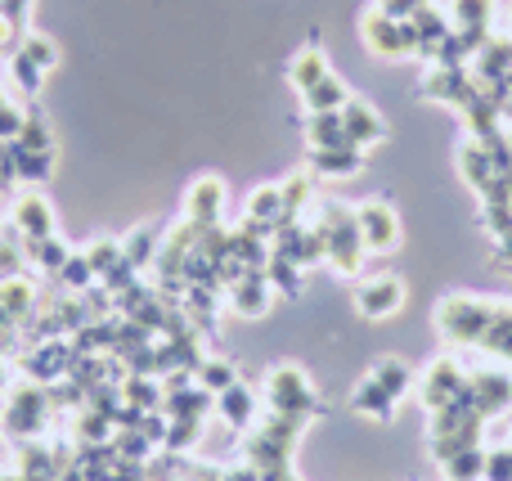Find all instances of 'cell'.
I'll use <instances>...</instances> for the list:
<instances>
[{"label": "cell", "instance_id": "obj_1", "mask_svg": "<svg viewBox=\"0 0 512 481\" xmlns=\"http://www.w3.org/2000/svg\"><path fill=\"white\" fill-rule=\"evenodd\" d=\"M310 225L319 230L324 239V261L337 270V275H360L364 266V239H360V221H355V207L346 203H319L315 216H306Z\"/></svg>", "mask_w": 512, "mask_h": 481}, {"label": "cell", "instance_id": "obj_2", "mask_svg": "<svg viewBox=\"0 0 512 481\" xmlns=\"http://www.w3.org/2000/svg\"><path fill=\"white\" fill-rule=\"evenodd\" d=\"M54 414V401H50V387L41 383H18L14 392L5 396V405H0V428H5L9 441H41L45 423H50Z\"/></svg>", "mask_w": 512, "mask_h": 481}, {"label": "cell", "instance_id": "obj_3", "mask_svg": "<svg viewBox=\"0 0 512 481\" xmlns=\"http://www.w3.org/2000/svg\"><path fill=\"white\" fill-rule=\"evenodd\" d=\"M490 320H495V302L477 293H450L436 306V329L445 342H459V347H477L486 338Z\"/></svg>", "mask_w": 512, "mask_h": 481}, {"label": "cell", "instance_id": "obj_4", "mask_svg": "<svg viewBox=\"0 0 512 481\" xmlns=\"http://www.w3.org/2000/svg\"><path fill=\"white\" fill-rule=\"evenodd\" d=\"M265 405L270 414H288V419H310L319 410V396L310 387L306 369L301 365H279L265 378Z\"/></svg>", "mask_w": 512, "mask_h": 481}, {"label": "cell", "instance_id": "obj_5", "mask_svg": "<svg viewBox=\"0 0 512 481\" xmlns=\"http://www.w3.org/2000/svg\"><path fill=\"white\" fill-rule=\"evenodd\" d=\"M360 36L364 45H369V54H378V59H418V32L414 23H400V18H387L378 5L364 9L360 18Z\"/></svg>", "mask_w": 512, "mask_h": 481}, {"label": "cell", "instance_id": "obj_6", "mask_svg": "<svg viewBox=\"0 0 512 481\" xmlns=\"http://www.w3.org/2000/svg\"><path fill=\"white\" fill-rule=\"evenodd\" d=\"M468 378L472 374H463V365L454 356L432 360V365L423 369V383H418V401H423V410L436 414V410H445V405H454L463 392H468Z\"/></svg>", "mask_w": 512, "mask_h": 481}, {"label": "cell", "instance_id": "obj_7", "mask_svg": "<svg viewBox=\"0 0 512 481\" xmlns=\"http://www.w3.org/2000/svg\"><path fill=\"white\" fill-rule=\"evenodd\" d=\"M355 311L364 315V320H391V315H400V306H405V279L400 275H369L355 284Z\"/></svg>", "mask_w": 512, "mask_h": 481}, {"label": "cell", "instance_id": "obj_8", "mask_svg": "<svg viewBox=\"0 0 512 481\" xmlns=\"http://www.w3.org/2000/svg\"><path fill=\"white\" fill-rule=\"evenodd\" d=\"M423 95H432V99H441V104H450V108H468V104H477L481 99V81H477V72L472 68H441V63H432L427 68V77H423Z\"/></svg>", "mask_w": 512, "mask_h": 481}, {"label": "cell", "instance_id": "obj_9", "mask_svg": "<svg viewBox=\"0 0 512 481\" xmlns=\"http://www.w3.org/2000/svg\"><path fill=\"white\" fill-rule=\"evenodd\" d=\"M355 221H360V239L369 252H396L400 248V216L391 203L369 198V203L355 207Z\"/></svg>", "mask_w": 512, "mask_h": 481}, {"label": "cell", "instance_id": "obj_10", "mask_svg": "<svg viewBox=\"0 0 512 481\" xmlns=\"http://www.w3.org/2000/svg\"><path fill=\"white\" fill-rule=\"evenodd\" d=\"M221 207H225V180L221 176H198L185 194V221H194L198 230L221 225Z\"/></svg>", "mask_w": 512, "mask_h": 481}, {"label": "cell", "instance_id": "obj_11", "mask_svg": "<svg viewBox=\"0 0 512 481\" xmlns=\"http://www.w3.org/2000/svg\"><path fill=\"white\" fill-rule=\"evenodd\" d=\"M279 221H283V194H279V185H256L252 194H248V207H243V230L270 243L274 239V225H279Z\"/></svg>", "mask_w": 512, "mask_h": 481}, {"label": "cell", "instance_id": "obj_12", "mask_svg": "<svg viewBox=\"0 0 512 481\" xmlns=\"http://www.w3.org/2000/svg\"><path fill=\"white\" fill-rule=\"evenodd\" d=\"M9 225L23 234V243H36V239H50V234H59V230H54L50 203H45L41 194H18L14 203H9Z\"/></svg>", "mask_w": 512, "mask_h": 481}, {"label": "cell", "instance_id": "obj_13", "mask_svg": "<svg viewBox=\"0 0 512 481\" xmlns=\"http://www.w3.org/2000/svg\"><path fill=\"white\" fill-rule=\"evenodd\" d=\"M468 392H472V405H477L481 419H499L512 405V378L499 374V369H477V374L468 378Z\"/></svg>", "mask_w": 512, "mask_h": 481}, {"label": "cell", "instance_id": "obj_14", "mask_svg": "<svg viewBox=\"0 0 512 481\" xmlns=\"http://www.w3.org/2000/svg\"><path fill=\"white\" fill-rule=\"evenodd\" d=\"M342 126H346V140H351L360 153L387 140V122L378 117V108L364 104V99H355V95L346 99V108H342Z\"/></svg>", "mask_w": 512, "mask_h": 481}, {"label": "cell", "instance_id": "obj_15", "mask_svg": "<svg viewBox=\"0 0 512 481\" xmlns=\"http://www.w3.org/2000/svg\"><path fill=\"white\" fill-rule=\"evenodd\" d=\"M230 293V311L234 315H243V320H256V315H265L270 311V302H274V288H270V279H265V270H252V275H243L234 288H225Z\"/></svg>", "mask_w": 512, "mask_h": 481}, {"label": "cell", "instance_id": "obj_16", "mask_svg": "<svg viewBox=\"0 0 512 481\" xmlns=\"http://www.w3.org/2000/svg\"><path fill=\"white\" fill-rule=\"evenodd\" d=\"M409 23H414V32H418V59L432 63L436 50H441V41L454 32L450 14H445V9H436V5H427V9H418Z\"/></svg>", "mask_w": 512, "mask_h": 481}, {"label": "cell", "instance_id": "obj_17", "mask_svg": "<svg viewBox=\"0 0 512 481\" xmlns=\"http://www.w3.org/2000/svg\"><path fill=\"white\" fill-rule=\"evenodd\" d=\"M324 77H333V68H328V54L319 50V45H306V50L292 54L288 63V81L297 95H306V90H315Z\"/></svg>", "mask_w": 512, "mask_h": 481}, {"label": "cell", "instance_id": "obj_18", "mask_svg": "<svg viewBox=\"0 0 512 481\" xmlns=\"http://www.w3.org/2000/svg\"><path fill=\"white\" fill-rule=\"evenodd\" d=\"M0 311H5L9 320L23 329V324L36 315V288H32V279H27V275L0 279Z\"/></svg>", "mask_w": 512, "mask_h": 481}, {"label": "cell", "instance_id": "obj_19", "mask_svg": "<svg viewBox=\"0 0 512 481\" xmlns=\"http://www.w3.org/2000/svg\"><path fill=\"white\" fill-rule=\"evenodd\" d=\"M459 171H463V185H468V189H472V194H477V198L486 194V189H490V185H495V180H499L495 162H490V153L481 149L477 140H468V144H463V149H459Z\"/></svg>", "mask_w": 512, "mask_h": 481}, {"label": "cell", "instance_id": "obj_20", "mask_svg": "<svg viewBox=\"0 0 512 481\" xmlns=\"http://www.w3.org/2000/svg\"><path fill=\"white\" fill-rule=\"evenodd\" d=\"M396 405H400V401H396V396H391L373 374L351 392V410L364 414V419H378V423H382V419H391V414H396Z\"/></svg>", "mask_w": 512, "mask_h": 481}, {"label": "cell", "instance_id": "obj_21", "mask_svg": "<svg viewBox=\"0 0 512 481\" xmlns=\"http://www.w3.org/2000/svg\"><path fill=\"white\" fill-rule=\"evenodd\" d=\"M364 167L360 149H310V176H333V180H351Z\"/></svg>", "mask_w": 512, "mask_h": 481}, {"label": "cell", "instance_id": "obj_22", "mask_svg": "<svg viewBox=\"0 0 512 481\" xmlns=\"http://www.w3.org/2000/svg\"><path fill=\"white\" fill-rule=\"evenodd\" d=\"M216 414H221L230 428H252L256 423V392L252 387H243V383L225 387V392L216 396Z\"/></svg>", "mask_w": 512, "mask_h": 481}, {"label": "cell", "instance_id": "obj_23", "mask_svg": "<svg viewBox=\"0 0 512 481\" xmlns=\"http://www.w3.org/2000/svg\"><path fill=\"white\" fill-rule=\"evenodd\" d=\"M306 140H310V149H355L346 140L342 113H306Z\"/></svg>", "mask_w": 512, "mask_h": 481}, {"label": "cell", "instance_id": "obj_24", "mask_svg": "<svg viewBox=\"0 0 512 481\" xmlns=\"http://www.w3.org/2000/svg\"><path fill=\"white\" fill-rule=\"evenodd\" d=\"M68 257H72V248L59 239V234H50V239H36V243H27V261H32V270H36V275H50V279H59V270L68 266Z\"/></svg>", "mask_w": 512, "mask_h": 481}, {"label": "cell", "instance_id": "obj_25", "mask_svg": "<svg viewBox=\"0 0 512 481\" xmlns=\"http://www.w3.org/2000/svg\"><path fill=\"white\" fill-rule=\"evenodd\" d=\"M508 68H512V36H490L486 50L472 59V72L481 81H504Z\"/></svg>", "mask_w": 512, "mask_h": 481}, {"label": "cell", "instance_id": "obj_26", "mask_svg": "<svg viewBox=\"0 0 512 481\" xmlns=\"http://www.w3.org/2000/svg\"><path fill=\"white\" fill-rule=\"evenodd\" d=\"M306 113H342L346 99H351V90H346L342 77H324L315 90H306Z\"/></svg>", "mask_w": 512, "mask_h": 481}, {"label": "cell", "instance_id": "obj_27", "mask_svg": "<svg viewBox=\"0 0 512 481\" xmlns=\"http://www.w3.org/2000/svg\"><path fill=\"white\" fill-rule=\"evenodd\" d=\"M279 194H283V221H306L310 194H315V185H310V171H297V176H288L279 185Z\"/></svg>", "mask_w": 512, "mask_h": 481}, {"label": "cell", "instance_id": "obj_28", "mask_svg": "<svg viewBox=\"0 0 512 481\" xmlns=\"http://www.w3.org/2000/svg\"><path fill=\"white\" fill-rule=\"evenodd\" d=\"M158 248H162V230H153V225H144V230H135L131 239H122V257L131 261L135 270L153 266V261H158Z\"/></svg>", "mask_w": 512, "mask_h": 481}, {"label": "cell", "instance_id": "obj_29", "mask_svg": "<svg viewBox=\"0 0 512 481\" xmlns=\"http://www.w3.org/2000/svg\"><path fill=\"white\" fill-rule=\"evenodd\" d=\"M373 378H378V383L387 387V392L396 396V401H405L409 387H414V369H409L400 356H382L378 365H373Z\"/></svg>", "mask_w": 512, "mask_h": 481}, {"label": "cell", "instance_id": "obj_30", "mask_svg": "<svg viewBox=\"0 0 512 481\" xmlns=\"http://www.w3.org/2000/svg\"><path fill=\"white\" fill-rule=\"evenodd\" d=\"M122 401L131 405V410H140V414H153V410H162V387L153 383V378H144V374H131L122 383Z\"/></svg>", "mask_w": 512, "mask_h": 481}, {"label": "cell", "instance_id": "obj_31", "mask_svg": "<svg viewBox=\"0 0 512 481\" xmlns=\"http://www.w3.org/2000/svg\"><path fill=\"white\" fill-rule=\"evenodd\" d=\"M194 383H198V387H207L212 396H221L225 387L239 383V369H234L230 360H221V356H203V365H198Z\"/></svg>", "mask_w": 512, "mask_h": 481}, {"label": "cell", "instance_id": "obj_32", "mask_svg": "<svg viewBox=\"0 0 512 481\" xmlns=\"http://www.w3.org/2000/svg\"><path fill=\"white\" fill-rule=\"evenodd\" d=\"M54 176V153H27L14 144V180L23 185H41V180Z\"/></svg>", "mask_w": 512, "mask_h": 481}, {"label": "cell", "instance_id": "obj_33", "mask_svg": "<svg viewBox=\"0 0 512 481\" xmlns=\"http://www.w3.org/2000/svg\"><path fill=\"white\" fill-rule=\"evenodd\" d=\"M5 68H9V81H14V86H18V95H23V99H36V95H41V86H45V72L41 68H36V63L32 59H23V54H9V59H5Z\"/></svg>", "mask_w": 512, "mask_h": 481}, {"label": "cell", "instance_id": "obj_34", "mask_svg": "<svg viewBox=\"0 0 512 481\" xmlns=\"http://www.w3.org/2000/svg\"><path fill=\"white\" fill-rule=\"evenodd\" d=\"M265 279H270V288L279 297H297L301 293V266H297V261H288V257H279V252H270Z\"/></svg>", "mask_w": 512, "mask_h": 481}, {"label": "cell", "instance_id": "obj_35", "mask_svg": "<svg viewBox=\"0 0 512 481\" xmlns=\"http://www.w3.org/2000/svg\"><path fill=\"white\" fill-rule=\"evenodd\" d=\"M445 14L454 27H490L495 23V0H450Z\"/></svg>", "mask_w": 512, "mask_h": 481}, {"label": "cell", "instance_id": "obj_36", "mask_svg": "<svg viewBox=\"0 0 512 481\" xmlns=\"http://www.w3.org/2000/svg\"><path fill=\"white\" fill-rule=\"evenodd\" d=\"M445 477H454V481H481L486 477V450L481 446H472V450H459L454 459H445Z\"/></svg>", "mask_w": 512, "mask_h": 481}, {"label": "cell", "instance_id": "obj_37", "mask_svg": "<svg viewBox=\"0 0 512 481\" xmlns=\"http://www.w3.org/2000/svg\"><path fill=\"white\" fill-rule=\"evenodd\" d=\"M18 54H23V59H32L41 72H50L54 63H59V45H54L45 32H23V41H18Z\"/></svg>", "mask_w": 512, "mask_h": 481}, {"label": "cell", "instance_id": "obj_38", "mask_svg": "<svg viewBox=\"0 0 512 481\" xmlns=\"http://www.w3.org/2000/svg\"><path fill=\"white\" fill-rule=\"evenodd\" d=\"M18 149H27V153H54V140H50V122H45L41 113H27V122H23V135H18Z\"/></svg>", "mask_w": 512, "mask_h": 481}, {"label": "cell", "instance_id": "obj_39", "mask_svg": "<svg viewBox=\"0 0 512 481\" xmlns=\"http://www.w3.org/2000/svg\"><path fill=\"white\" fill-rule=\"evenodd\" d=\"M59 284L68 288V293H86V288H95V284H99V275H95V270H90L86 252H72V257H68V266L59 270Z\"/></svg>", "mask_w": 512, "mask_h": 481}, {"label": "cell", "instance_id": "obj_40", "mask_svg": "<svg viewBox=\"0 0 512 481\" xmlns=\"http://www.w3.org/2000/svg\"><path fill=\"white\" fill-rule=\"evenodd\" d=\"M86 261H90V270H95L99 279L108 275V270L117 266V261H122V239H95L86 248Z\"/></svg>", "mask_w": 512, "mask_h": 481}, {"label": "cell", "instance_id": "obj_41", "mask_svg": "<svg viewBox=\"0 0 512 481\" xmlns=\"http://www.w3.org/2000/svg\"><path fill=\"white\" fill-rule=\"evenodd\" d=\"M23 122H27V113L14 104V99H5V104H0V140H18V135H23Z\"/></svg>", "mask_w": 512, "mask_h": 481}, {"label": "cell", "instance_id": "obj_42", "mask_svg": "<svg viewBox=\"0 0 512 481\" xmlns=\"http://www.w3.org/2000/svg\"><path fill=\"white\" fill-rule=\"evenodd\" d=\"M481 481H512V446L486 450V477Z\"/></svg>", "mask_w": 512, "mask_h": 481}, {"label": "cell", "instance_id": "obj_43", "mask_svg": "<svg viewBox=\"0 0 512 481\" xmlns=\"http://www.w3.org/2000/svg\"><path fill=\"white\" fill-rule=\"evenodd\" d=\"M481 221H486V230L495 234V239H508V234H512V207H490V203H481Z\"/></svg>", "mask_w": 512, "mask_h": 481}, {"label": "cell", "instance_id": "obj_44", "mask_svg": "<svg viewBox=\"0 0 512 481\" xmlns=\"http://www.w3.org/2000/svg\"><path fill=\"white\" fill-rule=\"evenodd\" d=\"M0 18H5L14 32H27V18H32V0H0Z\"/></svg>", "mask_w": 512, "mask_h": 481}, {"label": "cell", "instance_id": "obj_45", "mask_svg": "<svg viewBox=\"0 0 512 481\" xmlns=\"http://www.w3.org/2000/svg\"><path fill=\"white\" fill-rule=\"evenodd\" d=\"M427 5H436V0H378V9L387 18H400V23H405V18H414L418 9H427Z\"/></svg>", "mask_w": 512, "mask_h": 481}, {"label": "cell", "instance_id": "obj_46", "mask_svg": "<svg viewBox=\"0 0 512 481\" xmlns=\"http://www.w3.org/2000/svg\"><path fill=\"white\" fill-rule=\"evenodd\" d=\"M495 261L499 266H512V234L508 239H495Z\"/></svg>", "mask_w": 512, "mask_h": 481}, {"label": "cell", "instance_id": "obj_47", "mask_svg": "<svg viewBox=\"0 0 512 481\" xmlns=\"http://www.w3.org/2000/svg\"><path fill=\"white\" fill-rule=\"evenodd\" d=\"M261 481H297L292 468H270V473H261Z\"/></svg>", "mask_w": 512, "mask_h": 481}, {"label": "cell", "instance_id": "obj_48", "mask_svg": "<svg viewBox=\"0 0 512 481\" xmlns=\"http://www.w3.org/2000/svg\"><path fill=\"white\" fill-rule=\"evenodd\" d=\"M499 86H504V90H508V99H512V68L504 72V81H499Z\"/></svg>", "mask_w": 512, "mask_h": 481}, {"label": "cell", "instance_id": "obj_49", "mask_svg": "<svg viewBox=\"0 0 512 481\" xmlns=\"http://www.w3.org/2000/svg\"><path fill=\"white\" fill-rule=\"evenodd\" d=\"M504 126H508V131H512V99H508V104H504Z\"/></svg>", "mask_w": 512, "mask_h": 481}, {"label": "cell", "instance_id": "obj_50", "mask_svg": "<svg viewBox=\"0 0 512 481\" xmlns=\"http://www.w3.org/2000/svg\"><path fill=\"white\" fill-rule=\"evenodd\" d=\"M508 140H512V131H508Z\"/></svg>", "mask_w": 512, "mask_h": 481}, {"label": "cell", "instance_id": "obj_51", "mask_svg": "<svg viewBox=\"0 0 512 481\" xmlns=\"http://www.w3.org/2000/svg\"><path fill=\"white\" fill-rule=\"evenodd\" d=\"M445 481H454V477H445Z\"/></svg>", "mask_w": 512, "mask_h": 481}]
</instances>
